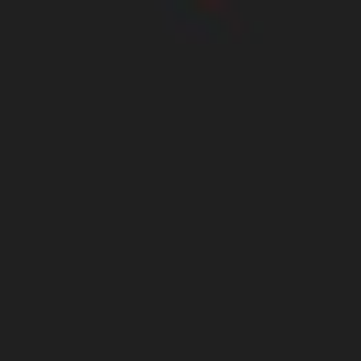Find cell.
I'll return each mask as SVG.
<instances>
[{
  "instance_id": "1",
  "label": "cell",
  "mask_w": 361,
  "mask_h": 361,
  "mask_svg": "<svg viewBox=\"0 0 361 361\" xmlns=\"http://www.w3.org/2000/svg\"><path fill=\"white\" fill-rule=\"evenodd\" d=\"M186 11H197V23H219V11H230V0H186Z\"/></svg>"
}]
</instances>
